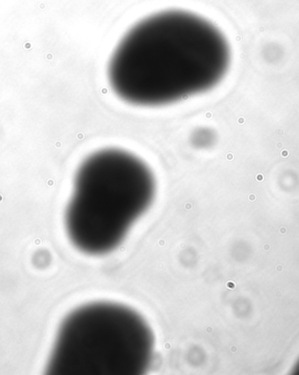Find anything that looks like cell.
<instances>
[{
	"mask_svg": "<svg viewBox=\"0 0 299 375\" xmlns=\"http://www.w3.org/2000/svg\"><path fill=\"white\" fill-rule=\"evenodd\" d=\"M230 62L229 42L217 27L192 12L171 10L147 17L123 36L108 77L124 102L157 107L210 90Z\"/></svg>",
	"mask_w": 299,
	"mask_h": 375,
	"instance_id": "cell-1",
	"label": "cell"
},
{
	"mask_svg": "<svg viewBox=\"0 0 299 375\" xmlns=\"http://www.w3.org/2000/svg\"><path fill=\"white\" fill-rule=\"evenodd\" d=\"M153 173L120 149L91 154L77 171L66 211V229L82 252L103 255L119 246L155 196Z\"/></svg>",
	"mask_w": 299,
	"mask_h": 375,
	"instance_id": "cell-2",
	"label": "cell"
},
{
	"mask_svg": "<svg viewBox=\"0 0 299 375\" xmlns=\"http://www.w3.org/2000/svg\"><path fill=\"white\" fill-rule=\"evenodd\" d=\"M154 338L135 311L91 303L63 320L47 372L54 375H138L149 368Z\"/></svg>",
	"mask_w": 299,
	"mask_h": 375,
	"instance_id": "cell-3",
	"label": "cell"
}]
</instances>
